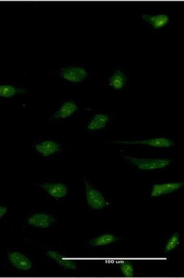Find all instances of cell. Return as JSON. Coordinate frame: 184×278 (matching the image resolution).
<instances>
[{"label":"cell","mask_w":184,"mask_h":278,"mask_svg":"<svg viewBox=\"0 0 184 278\" xmlns=\"http://www.w3.org/2000/svg\"><path fill=\"white\" fill-rule=\"evenodd\" d=\"M125 159L142 171H153L167 167L171 163V161L162 158L147 159V158H138L126 156Z\"/></svg>","instance_id":"1"},{"label":"cell","mask_w":184,"mask_h":278,"mask_svg":"<svg viewBox=\"0 0 184 278\" xmlns=\"http://www.w3.org/2000/svg\"><path fill=\"white\" fill-rule=\"evenodd\" d=\"M84 186L88 206L95 210L103 209L106 205V200L102 193L92 187L87 181H84Z\"/></svg>","instance_id":"2"},{"label":"cell","mask_w":184,"mask_h":278,"mask_svg":"<svg viewBox=\"0 0 184 278\" xmlns=\"http://www.w3.org/2000/svg\"><path fill=\"white\" fill-rule=\"evenodd\" d=\"M88 73L86 69L80 66H70L62 68L60 72L63 79L73 83H79L86 80Z\"/></svg>","instance_id":"3"},{"label":"cell","mask_w":184,"mask_h":278,"mask_svg":"<svg viewBox=\"0 0 184 278\" xmlns=\"http://www.w3.org/2000/svg\"><path fill=\"white\" fill-rule=\"evenodd\" d=\"M113 143L127 145H145L156 148H168L174 145V142L172 140L165 138L136 141H116Z\"/></svg>","instance_id":"4"},{"label":"cell","mask_w":184,"mask_h":278,"mask_svg":"<svg viewBox=\"0 0 184 278\" xmlns=\"http://www.w3.org/2000/svg\"><path fill=\"white\" fill-rule=\"evenodd\" d=\"M183 182H173L168 184H156L153 186L151 193V197H158L169 194L182 187Z\"/></svg>","instance_id":"5"},{"label":"cell","mask_w":184,"mask_h":278,"mask_svg":"<svg viewBox=\"0 0 184 278\" xmlns=\"http://www.w3.org/2000/svg\"><path fill=\"white\" fill-rule=\"evenodd\" d=\"M9 259L12 265L17 269L27 271L33 266L30 260L22 253L14 252L9 253Z\"/></svg>","instance_id":"6"},{"label":"cell","mask_w":184,"mask_h":278,"mask_svg":"<svg viewBox=\"0 0 184 278\" xmlns=\"http://www.w3.org/2000/svg\"><path fill=\"white\" fill-rule=\"evenodd\" d=\"M35 148L37 152L44 157L53 155L61 150L60 144L52 140H46L37 144Z\"/></svg>","instance_id":"7"},{"label":"cell","mask_w":184,"mask_h":278,"mask_svg":"<svg viewBox=\"0 0 184 278\" xmlns=\"http://www.w3.org/2000/svg\"><path fill=\"white\" fill-rule=\"evenodd\" d=\"M41 187L47 192L49 195L55 198H63L68 193V188L62 184H51V183L45 182L41 185Z\"/></svg>","instance_id":"8"},{"label":"cell","mask_w":184,"mask_h":278,"mask_svg":"<svg viewBox=\"0 0 184 278\" xmlns=\"http://www.w3.org/2000/svg\"><path fill=\"white\" fill-rule=\"evenodd\" d=\"M55 221L54 217L46 214H37L31 216L28 220V223L31 226L41 228H48Z\"/></svg>","instance_id":"9"},{"label":"cell","mask_w":184,"mask_h":278,"mask_svg":"<svg viewBox=\"0 0 184 278\" xmlns=\"http://www.w3.org/2000/svg\"><path fill=\"white\" fill-rule=\"evenodd\" d=\"M142 19L156 30L161 29L167 25L169 21L168 16L165 14L157 15H143L142 16Z\"/></svg>","instance_id":"10"},{"label":"cell","mask_w":184,"mask_h":278,"mask_svg":"<svg viewBox=\"0 0 184 278\" xmlns=\"http://www.w3.org/2000/svg\"><path fill=\"white\" fill-rule=\"evenodd\" d=\"M79 107L73 101H68L63 103L59 110L54 114L55 119H65L71 117L78 110Z\"/></svg>","instance_id":"11"},{"label":"cell","mask_w":184,"mask_h":278,"mask_svg":"<svg viewBox=\"0 0 184 278\" xmlns=\"http://www.w3.org/2000/svg\"><path fill=\"white\" fill-rule=\"evenodd\" d=\"M109 121V118L107 115L104 114H98L95 115L91 121L88 123V129L90 131H97L105 128Z\"/></svg>","instance_id":"12"},{"label":"cell","mask_w":184,"mask_h":278,"mask_svg":"<svg viewBox=\"0 0 184 278\" xmlns=\"http://www.w3.org/2000/svg\"><path fill=\"white\" fill-rule=\"evenodd\" d=\"M127 77L121 70H116L109 79V82L113 89L120 90L126 85Z\"/></svg>","instance_id":"13"},{"label":"cell","mask_w":184,"mask_h":278,"mask_svg":"<svg viewBox=\"0 0 184 278\" xmlns=\"http://www.w3.org/2000/svg\"><path fill=\"white\" fill-rule=\"evenodd\" d=\"M47 255L49 258L54 259L60 265L65 267L66 269L73 270L77 268L76 263L72 261V260L63 257L62 255L59 254L58 252L49 251L47 252Z\"/></svg>","instance_id":"14"},{"label":"cell","mask_w":184,"mask_h":278,"mask_svg":"<svg viewBox=\"0 0 184 278\" xmlns=\"http://www.w3.org/2000/svg\"><path fill=\"white\" fill-rule=\"evenodd\" d=\"M25 91V89L12 85H0V97L3 98H11L17 94H23Z\"/></svg>","instance_id":"15"},{"label":"cell","mask_w":184,"mask_h":278,"mask_svg":"<svg viewBox=\"0 0 184 278\" xmlns=\"http://www.w3.org/2000/svg\"><path fill=\"white\" fill-rule=\"evenodd\" d=\"M119 238L111 234H105L92 240L90 244L93 246H104L113 243L119 240Z\"/></svg>","instance_id":"16"},{"label":"cell","mask_w":184,"mask_h":278,"mask_svg":"<svg viewBox=\"0 0 184 278\" xmlns=\"http://www.w3.org/2000/svg\"><path fill=\"white\" fill-rule=\"evenodd\" d=\"M179 235L178 233H175L169 238L167 245H166L164 250L165 253H168L172 251L179 245Z\"/></svg>","instance_id":"17"},{"label":"cell","mask_w":184,"mask_h":278,"mask_svg":"<svg viewBox=\"0 0 184 278\" xmlns=\"http://www.w3.org/2000/svg\"><path fill=\"white\" fill-rule=\"evenodd\" d=\"M120 269L123 275L126 277H133L134 276V269L132 264L129 261H123L120 265Z\"/></svg>","instance_id":"18"},{"label":"cell","mask_w":184,"mask_h":278,"mask_svg":"<svg viewBox=\"0 0 184 278\" xmlns=\"http://www.w3.org/2000/svg\"><path fill=\"white\" fill-rule=\"evenodd\" d=\"M8 209L6 207L0 206V219L7 213Z\"/></svg>","instance_id":"19"},{"label":"cell","mask_w":184,"mask_h":278,"mask_svg":"<svg viewBox=\"0 0 184 278\" xmlns=\"http://www.w3.org/2000/svg\"><path fill=\"white\" fill-rule=\"evenodd\" d=\"M0 103H1V102H0Z\"/></svg>","instance_id":"20"}]
</instances>
